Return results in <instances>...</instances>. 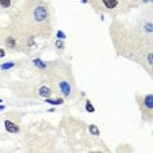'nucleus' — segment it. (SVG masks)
<instances>
[{
  "instance_id": "4",
  "label": "nucleus",
  "mask_w": 153,
  "mask_h": 153,
  "mask_svg": "<svg viewBox=\"0 0 153 153\" xmlns=\"http://www.w3.org/2000/svg\"><path fill=\"white\" fill-rule=\"evenodd\" d=\"M19 0H0V13H12L16 11Z\"/></svg>"
},
{
  "instance_id": "3",
  "label": "nucleus",
  "mask_w": 153,
  "mask_h": 153,
  "mask_svg": "<svg viewBox=\"0 0 153 153\" xmlns=\"http://www.w3.org/2000/svg\"><path fill=\"white\" fill-rule=\"evenodd\" d=\"M140 107H141V113L143 118L148 122H152L153 118V98L152 94H145L143 97V100L140 101Z\"/></svg>"
},
{
  "instance_id": "11",
  "label": "nucleus",
  "mask_w": 153,
  "mask_h": 153,
  "mask_svg": "<svg viewBox=\"0 0 153 153\" xmlns=\"http://www.w3.org/2000/svg\"><path fill=\"white\" fill-rule=\"evenodd\" d=\"M5 55V53H4V50H1V48H0V58H3Z\"/></svg>"
},
{
  "instance_id": "10",
  "label": "nucleus",
  "mask_w": 153,
  "mask_h": 153,
  "mask_svg": "<svg viewBox=\"0 0 153 153\" xmlns=\"http://www.w3.org/2000/svg\"><path fill=\"white\" fill-rule=\"evenodd\" d=\"M90 131H94V135H98V130H97V128H96L94 126L90 127Z\"/></svg>"
},
{
  "instance_id": "1",
  "label": "nucleus",
  "mask_w": 153,
  "mask_h": 153,
  "mask_svg": "<svg viewBox=\"0 0 153 153\" xmlns=\"http://www.w3.org/2000/svg\"><path fill=\"white\" fill-rule=\"evenodd\" d=\"M54 13L47 0H25L19 13V26L32 36L48 38L53 34Z\"/></svg>"
},
{
  "instance_id": "5",
  "label": "nucleus",
  "mask_w": 153,
  "mask_h": 153,
  "mask_svg": "<svg viewBox=\"0 0 153 153\" xmlns=\"http://www.w3.org/2000/svg\"><path fill=\"white\" fill-rule=\"evenodd\" d=\"M58 89L60 90L64 96H69V94H71V85H69V82L65 81V80H62L60 82H58ZM60 92H59V93H60Z\"/></svg>"
},
{
  "instance_id": "2",
  "label": "nucleus",
  "mask_w": 153,
  "mask_h": 153,
  "mask_svg": "<svg viewBox=\"0 0 153 153\" xmlns=\"http://www.w3.org/2000/svg\"><path fill=\"white\" fill-rule=\"evenodd\" d=\"M89 1L96 11L113 16L126 13L132 7L128 0H89Z\"/></svg>"
},
{
  "instance_id": "6",
  "label": "nucleus",
  "mask_w": 153,
  "mask_h": 153,
  "mask_svg": "<svg viewBox=\"0 0 153 153\" xmlns=\"http://www.w3.org/2000/svg\"><path fill=\"white\" fill-rule=\"evenodd\" d=\"M5 128L8 132H11V134H16V132H19V126H16L13 122L11 120H5Z\"/></svg>"
},
{
  "instance_id": "8",
  "label": "nucleus",
  "mask_w": 153,
  "mask_h": 153,
  "mask_svg": "<svg viewBox=\"0 0 153 153\" xmlns=\"http://www.w3.org/2000/svg\"><path fill=\"white\" fill-rule=\"evenodd\" d=\"M48 103H53V105H60V103H63V100H47Z\"/></svg>"
},
{
  "instance_id": "9",
  "label": "nucleus",
  "mask_w": 153,
  "mask_h": 153,
  "mask_svg": "<svg viewBox=\"0 0 153 153\" xmlns=\"http://www.w3.org/2000/svg\"><path fill=\"white\" fill-rule=\"evenodd\" d=\"M86 110H88V111H93V110H94V109H93V106L90 105V102H86Z\"/></svg>"
},
{
  "instance_id": "7",
  "label": "nucleus",
  "mask_w": 153,
  "mask_h": 153,
  "mask_svg": "<svg viewBox=\"0 0 153 153\" xmlns=\"http://www.w3.org/2000/svg\"><path fill=\"white\" fill-rule=\"evenodd\" d=\"M53 94V92H51L50 88H47V86H42V88L39 89V96L42 97H51Z\"/></svg>"
},
{
  "instance_id": "12",
  "label": "nucleus",
  "mask_w": 153,
  "mask_h": 153,
  "mask_svg": "<svg viewBox=\"0 0 153 153\" xmlns=\"http://www.w3.org/2000/svg\"><path fill=\"white\" fill-rule=\"evenodd\" d=\"M0 102H1V100H0Z\"/></svg>"
}]
</instances>
